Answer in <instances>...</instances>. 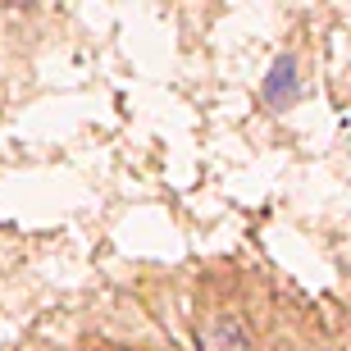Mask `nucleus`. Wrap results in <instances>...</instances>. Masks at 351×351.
Returning a JSON list of instances; mask_svg holds the SVG:
<instances>
[{"mask_svg":"<svg viewBox=\"0 0 351 351\" xmlns=\"http://www.w3.org/2000/svg\"><path fill=\"white\" fill-rule=\"evenodd\" d=\"M201 351H251V333L237 315H219L201 328Z\"/></svg>","mask_w":351,"mask_h":351,"instance_id":"f257e3e1","label":"nucleus"},{"mask_svg":"<svg viewBox=\"0 0 351 351\" xmlns=\"http://www.w3.org/2000/svg\"><path fill=\"white\" fill-rule=\"evenodd\" d=\"M292 101H297V60L278 55L269 64V78H265V105L269 110H287Z\"/></svg>","mask_w":351,"mask_h":351,"instance_id":"f03ea898","label":"nucleus"}]
</instances>
